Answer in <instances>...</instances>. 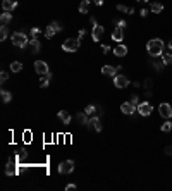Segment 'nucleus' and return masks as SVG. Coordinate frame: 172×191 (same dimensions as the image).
I'll list each match as a JSON object with an SVG mask.
<instances>
[{
    "label": "nucleus",
    "mask_w": 172,
    "mask_h": 191,
    "mask_svg": "<svg viewBox=\"0 0 172 191\" xmlns=\"http://www.w3.org/2000/svg\"><path fill=\"white\" fill-rule=\"evenodd\" d=\"M164 41L160 40V38H153V40H150L148 41V45H146V50H148V55L152 57H160L164 55Z\"/></svg>",
    "instance_id": "1"
},
{
    "label": "nucleus",
    "mask_w": 172,
    "mask_h": 191,
    "mask_svg": "<svg viewBox=\"0 0 172 191\" xmlns=\"http://www.w3.org/2000/svg\"><path fill=\"white\" fill-rule=\"evenodd\" d=\"M12 43H14L17 48H26L28 45H29V40H28V36L24 33H21V31H16V33H12Z\"/></svg>",
    "instance_id": "2"
},
{
    "label": "nucleus",
    "mask_w": 172,
    "mask_h": 191,
    "mask_svg": "<svg viewBox=\"0 0 172 191\" xmlns=\"http://www.w3.org/2000/svg\"><path fill=\"white\" fill-rule=\"evenodd\" d=\"M79 43H81L79 38H67L62 43V50H66V52H76L79 48Z\"/></svg>",
    "instance_id": "3"
},
{
    "label": "nucleus",
    "mask_w": 172,
    "mask_h": 191,
    "mask_svg": "<svg viewBox=\"0 0 172 191\" xmlns=\"http://www.w3.org/2000/svg\"><path fill=\"white\" fill-rule=\"evenodd\" d=\"M60 30H62V28H60V24L57 23V21H53L50 26H47V30H45V38H48V40H50V38H53Z\"/></svg>",
    "instance_id": "4"
},
{
    "label": "nucleus",
    "mask_w": 172,
    "mask_h": 191,
    "mask_svg": "<svg viewBox=\"0 0 172 191\" xmlns=\"http://www.w3.org/2000/svg\"><path fill=\"white\" fill-rule=\"evenodd\" d=\"M136 110L139 112V116L146 117V116H150V114H152L153 107H152V103H150V102H141V103L138 105V109H136Z\"/></svg>",
    "instance_id": "5"
},
{
    "label": "nucleus",
    "mask_w": 172,
    "mask_h": 191,
    "mask_svg": "<svg viewBox=\"0 0 172 191\" xmlns=\"http://www.w3.org/2000/svg\"><path fill=\"white\" fill-rule=\"evenodd\" d=\"M74 171V162L72 160H66L59 165V172L60 174H71Z\"/></svg>",
    "instance_id": "6"
},
{
    "label": "nucleus",
    "mask_w": 172,
    "mask_h": 191,
    "mask_svg": "<svg viewBox=\"0 0 172 191\" xmlns=\"http://www.w3.org/2000/svg\"><path fill=\"white\" fill-rule=\"evenodd\" d=\"M114 84H115L117 88H126L127 84H129V79L122 74H115L114 76Z\"/></svg>",
    "instance_id": "7"
},
{
    "label": "nucleus",
    "mask_w": 172,
    "mask_h": 191,
    "mask_svg": "<svg viewBox=\"0 0 172 191\" xmlns=\"http://www.w3.org/2000/svg\"><path fill=\"white\" fill-rule=\"evenodd\" d=\"M34 71L38 72V74H47V72H50L48 71V66H47V62L45 60H36V62H34Z\"/></svg>",
    "instance_id": "8"
},
{
    "label": "nucleus",
    "mask_w": 172,
    "mask_h": 191,
    "mask_svg": "<svg viewBox=\"0 0 172 191\" xmlns=\"http://www.w3.org/2000/svg\"><path fill=\"white\" fill-rule=\"evenodd\" d=\"M105 30L103 26H100V24H95L93 26V31H91V36H93V41H100L102 36H103Z\"/></svg>",
    "instance_id": "9"
},
{
    "label": "nucleus",
    "mask_w": 172,
    "mask_h": 191,
    "mask_svg": "<svg viewBox=\"0 0 172 191\" xmlns=\"http://www.w3.org/2000/svg\"><path fill=\"white\" fill-rule=\"evenodd\" d=\"M158 112H160L162 117L169 119V117L172 116V107H170L169 103H160V107H158Z\"/></svg>",
    "instance_id": "10"
},
{
    "label": "nucleus",
    "mask_w": 172,
    "mask_h": 191,
    "mask_svg": "<svg viewBox=\"0 0 172 191\" xmlns=\"http://www.w3.org/2000/svg\"><path fill=\"white\" fill-rule=\"evenodd\" d=\"M88 126L93 129L95 127V131H102V122H100V117L98 116H91V119L88 121Z\"/></svg>",
    "instance_id": "11"
},
{
    "label": "nucleus",
    "mask_w": 172,
    "mask_h": 191,
    "mask_svg": "<svg viewBox=\"0 0 172 191\" xmlns=\"http://www.w3.org/2000/svg\"><path fill=\"white\" fill-rule=\"evenodd\" d=\"M16 7H17V2H16V0H2V9H4V12H11V11H14Z\"/></svg>",
    "instance_id": "12"
},
{
    "label": "nucleus",
    "mask_w": 172,
    "mask_h": 191,
    "mask_svg": "<svg viewBox=\"0 0 172 191\" xmlns=\"http://www.w3.org/2000/svg\"><path fill=\"white\" fill-rule=\"evenodd\" d=\"M120 110H122L126 116H131V114H134V110H136V107L131 103V102H126V103H122L120 105Z\"/></svg>",
    "instance_id": "13"
},
{
    "label": "nucleus",
    "mask_w": 172,
    "mask_h": 191,
    "mask_svg": "<svg viewBox=\"0 0 172 191\" xmlns=\"http://www.w3.org/2000/svg\"><path fill=\"white\" fill-rule=\"evenodd\" d=\"M119 69L120 67H114V66H103V67H102V74H105V76H115Z\"/></svg>",
    "instance_id": "14"
},
{
    "label": "nucleus",
    "mask_w": 172,
    "mask_h": 191,
    "mask_svg": "<svg viewBox=\"0 0 172 191\" xmlns=\"http://www.w3.org/2000/svg\"><path fill=\"white\" fill-rule=\"evenodd\" d=\"M112 38H114V41H122L124 40V28H119L117 26L115 30H114V33H112Z\"/></svg>",
    "instance_id": "15"
},
{
    "label": "nucleus",
    "mask_w": 172,
    "mask_h": 191,
    "mask_svg": "<svg viewBox=\"0 0 172 191\" xmlns=\"http://www.w3.org/2000/svg\"><path fill=\"white\" fill-rule=\"evenodd\" d=\"M28 47H29V50L33 53H38V52H40V48H41L38 38H31V40H29V45H28Z\"/></svg>",
    "instance_id": "16"
},
{
    "label": "nucleus",
    "mask_w": 172,
    "mask_h": 191,
    "mask_svg": "<svg viewBox=\"0 0 172 191\" xmlns=\"http://www.w3.org/2000/svg\"><path fill=\"white\" fill-rule=\"evenodd\" d=\"M114 55H117V57H124V55H127V47L126 45H117L115 48H114Z\"/></svg>",
    "instance_id": "17"
},
{
    "label": "nucleus",
    "mask_w": 172,
    "mask_h": 191,
    "mask_svg": "<svg viewBox=\"0 0 172 191\" xmlns=\"http://www.w3.org/2000/svg\"><path fill=\"white\" fill-rule=\"evenodd\" d=\"M50 81H52V72L43 74V76H41V79H40V88H47Z\"/></svg>",
    "instance_id": "18"
},
{
    "label": "nucleus",
    "mask_w": 172,
    "mask_h": 191,
    "mask_svg": "<svg viewBox=\"0 0 172 191\" xmlns=\"http://www.w3.org/2000/svg\"><path fill=\"white\" fill-rule=\"evenodd\" d=\"M59 119L62 121L64 124H69V122H71V114H69L67 110H60V112H59Z\"/></svg>",
    "instance_id": "19"
},
{
    "label": "nucleus",
    "mask_w": 172,
    "mask_h": 191,
    "mask_svg": "<svg viewBox=\"0 0 172 191\" xmlns=\"http://www.w3.org/2000/svg\"><path fill=\"white\" fill-rule=\"evenodd\" d=\"M11 19H12L11 12H4V14L0 16V23H2V26H7V23H11Z\"/></svg>",
    "instance_id": "20"
},
{
    "label": "nucleus",
    "mask_w": 172,
    "mask_h": 191,
    "mask_svg": "<svg viewBox=\"0 0 172 191\" xmlns=\"http://www.w3.org/2000/svg\"><path fill=\"white\" fill-rule=\"evenodd\" d=\"M88 9H90V2H88V0H83L81 4H79V12H81V14H86Z\"/></svg>",
    "instance_id": "21"
},
{
    "label": "nucleus",
    "mask_w": 172,
    "mask_h": 191,
    "mask_svg": "<svg viewBox=\"0 0 172 191\" xmlns=\"http://www.w3.org/2000/svg\"><path fill=\"white\" fill-rule=\"evenodd\" d=\"M2 102H4V103H9V102L12 100V95H11V91H5V90H2Z\"/></svg>",
    "instance_id": "22"
},
{
    "label": "nucleus",
    "mask_w": 172,
    "mask_h": 191,
    "mask_svg": "<svg viewBox=\"0 0 172 191\" xmlns=\"http://www.w3.org/2000/svg\"><path fill=\"white\" fill-rule=\"evenodd\" d=\"M162 11H164V5H162V4H157V2H153V4H152V12L160 14Z\"/></svg>",
    "instance_id": "23"
},
{
    "label": "nucleus",
    "mask_w": 172,
    "mask_h": 191,
    "mask_svg": "<svg viewBox=\"0 0 172 191\" xmlns=\"http://www.w3.org/2000/svg\"><path fill=\"white\" fill-rule=\"evenodd\" d=\"M21 69H23V64H21V62H17V60L11 64V71H12V72H19Z\"/></svg>",
    "instance_id": "24"
},
{
    "label": "nucleus",
    "mask_w": 172,
    "mask_h": 191,
    "mask_svg": "<svg viewBox=\"0 0 172 191\" xmlns=\"http://www.w3.org/2000/svg\"><path fill=\"white\" fill-rule=\"evenodd\" d=\"M162 60H164L165 66H172V53H164V55H162Z\"/></svg>",
    "instance_id": "25"
},
{
    "label": "nucleus",
    "mask_w": 172,
    "mask_h": 191,
    "mask_svg": "<svg viewBox=\"0 0 172 191\" xmlns=\"http://www.w3.org/2000/svg\"><path fill=\"white\" fill-rule=\"evenodd\" d=\"M78 121H79L81 124H88V121H90V119H88V114H86V112L78 114Z\"/></svg>",
    "instance_id": "26"
},
{
    "label": "nucleus",
    "mask_w": 172,
    "mask_h": 191,
    "mask_svg": "<svg viewBox=\"0 0 172 191\" xmlns=\"http://www.w3.org/2000/svg\"><path fill=\"white\" fill-rule=\"evenodd\" d=\"M97 110H98V107H95V105H88V107L84 109V112L88 114V116H95V112H97Z\"/></svg>",
    "instance_id": "27"
},
{
    "label": "nucleus",
    "mask_w": 172,
    "mask_h": 191,
    "mask_svg": "<svg viewBox=\"0 0 172 191\" xmlns=\"http://www.w3.org/2000/svg\"><path fill=\"white\" fill-rule=\"evenodd\" d=\"M7 36H9V30H7V26H2V28H0V40L4 41Z\"/></svg>",
    "instance_id": "28"
},
{
    "label": "nucleus",
    "mask_w": 172,
    "mask_h": 191,
    "mask_svg": "<svg viewBox=\"0 0 172 191\" xmlns=\"http://www.w3.org/2000/svg\"><path fill=\"white\" fill-rule=\"evenodd\" d=\"M170 129H172V122H170V121H165V122L162 124V131H164V133H170Z\"/></svg>",
    "instance_id": "29"
},
{
    "label": "nucleus",
    "mask_w": 172,
    "mask_h": 191,
    "mask_svg": "<svg viewBox=\"0 0 172 191\" xmlns=\"http://www.w3.org/2000/svg\"><path fill=\"white\" fill-rule=\"evenodd\" d=\"M5 174H7V176H11V174H16V167H14V164H11V162H9L7 167H5Z\"/></svg>",
    "instance_id": "30"
},
{
    "label": "nucleus",
    "mask_w": 172,
    "mask_h": 191,
    "mask_svg": "<svg viewBox=\"0 0 172 191\" xmlns=\"http://www.w3.org/2000/svg\"><path fill=\"white\" fill-rule=\"evenodd\" d=\"M164 66H165L164 60H162V62H160V60H155V62H153V67L157 69V71H162V69H164Z\"/></svg>",
    "instance_id": "31"
},
{
    "label": "nucleus",
    "mask_w": 172,
    "mask_h": 191,
    "mask_svg": "<svg viewBox=\"0 0 172 191\" xmlns=\"http://www.w3.org/2000/svg\"><path fill=\"white\" fill-rule=\"evenodd\" d=\"M143 86L146 88V90H150V88L153 86V81H152V78H148V79H145V83H143Z\"/></svg>",
    "instance_id": "32"
},
{
    "label": "nucleus",
    "mask_w": 172,
    "mask_h": 191,
    "mask_svg": "<svg viewBox=\"0 0 172 191\" xmlns=\"http://www.w3.org/2000/svg\"><path fill=\"white\" fill-rule=\"evenodd\" d=\"M40 34V28H31V38H38Z\"/></svg>",
    "instance_id": "33"
},
{
    "label": "nucleus",
    "mask_w": 172,
    "mask_h": 191,
    "mask_svg": "<svg viewBox=\"0 0 172 191\" xmlns=\"http://www.w3.org/2000/svg\"><path fill=\"white\" fill-rule=\"evenodd\" d=\"M131 103L134 105V107H138V105H139V98H138V95H133V97H131Z\"/></svg>",
    "instance_id": "34"
},
{
    "label": "nucleus",
    "mask_w": 172,
    "mask_h": 191,
    "mask_svg": "<svg viewBox=\"0 0 172 191\" xmlns=\"http://www.w3.org/2000/svg\"><path fill=\"white\" fill-rule=\"evenodd\" d=\"M7 79H9V74H7L5 71H2V74H0V81H2V83H5Z\"/></svg>",
    "instance_id": "35"
},
{
    "label": "nucleus",
    "mask_w": 172,
    "mask_h": 191,
    "mask_svg": "<svg viewBox=\"0 0 172 191\" xmlns=\"http://www.w3.org/2000/svg\"><path fill=\"white\" fill-rule=\"evenodd\" d=\"M117 11H120V12H129V9L126 7V5H122V4H119L117 5Z\"/></svg>",
    "instance_id": "36"
},
{
    "label": "nucleus",
    "mask_w": 172,
    "mask_h": 191,
    "mask_svg": "<svg viewBox=\"0 0 172 191\" xmlns=\"http://www.w3.org/2000/svg\"><path fill=\"white\" fill-rule=\"evenodd\" d=\"M165 153H167V155H170V157H172V145L165 146Z\"/></svg>",
    "instance_id": "37"
},
{
    "label": "nucleus",
    "mask_w": 172,
    "mask_h": 191,
    "mask_svg": "<svg viewBox=\"0 0 172 191\" xmlns=\"http://www.w3.org/2000/svg\"><path fill=\"white\" fill-rule=\"evenodd\" d=\"M84 34H86V31H84V30H79V33H78V38H79V40H83V38H84Z\"/></svg>",
    "instance_id": "38"
},
{
    "label": "nucleus",
    "mask_w": 172,
    "mask_h": 191,
    "mask_svg": "<svg viewBox=\"0 0 172 191\" xmlns=\"http://www.w3.org/2000/svg\"><path fill=\"white\" fill-rule=\"evenodd\" d=\"M66 189H67V191H72V189H76V184H67V186H66Z\"/></svg>",
    "instance_id": "39"
},
{
    "label": "nucleus",
    "mask_w": 172,
    "mask_h": 191,
    "mask_svg": "<svg viewBox=\"0 0 172 191\" xmlns=\"http://www.w3.org/2000/svg\"><path fill=\"white\" fill-rule=\"evenodd\" d=\"M102 50H103V52L107 53V52H109V50H110V47H109V45H103V47H102Z\"/></svg>",
    "instance_id": "40"
},
{
    "label": "nucleus",
    "mask_w": 172,
    "mask_h": 191,
    "mask_svg": "<svg viewBox=\"0 0 172 191\" xmlns=\"http://www.w3.org/2000/svg\"><path fill=\"white\" fill-rule=\"evenodd\" d=\"M139 14H141V16H143V17H146V16H148V11H146V9H143V11H141V12H139Z\"/></svg>",
    "instance_id": "41"
},
{
    "label": "nucleus",
    "mask_w": 172,
    "mask_h": 191,
    "mask_svg": "<svg viewBox=\"0 0 172 191\" xmlns=\"http://www.w3.org/2000/svg\"><path fill=\"white\" fill-rule=\"evenodd\" d=\"M95 5H103V0H93Z\"/></svg>",
    "instance_id": "42"
},
{
    "label": "nucleus",
    "mask_w": 172,
    "mask_h": 191,
    "mask_svg": "<svg viewBox=\"0 0 172 191\" xmlns=\"http://www.w3.org/2000/svg\"><path fill=\"white\" fill-rule=\"evenodd\" d=\"M169 47H170V48H172V41H170V43H169Z\"/></svg>",
    "instance_id": "43"
},
{
    "label": "nucleus",
    "mask_w": 172,
    "mask_h": 191,
    "mask_svg": "<svg viewBox=\"0 0 172 191\" xmlns=\"http://www.w3.org/2000/svg\"><path fill=\"white\" fill-rule=\"evenodd\" d=\"M139 2H148V0H139Z\"/></svg>",
    "instance_id": "44"
},
{
    "label": "nucleus",
    "mask_w": 172,
    "mask_h": 191,
    "mask_svg": "<svg viewBox=\"0 0 172 191\" xmlns=\"http://www.w3.org/2000/svg\"><path fill=\"white\" fill-rule=\"evenodd\" d=\"M170 119H172V116H170Z\"/></svg>",
    "instance_id": "45"
}]
</instances>
